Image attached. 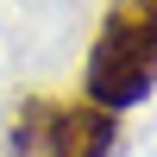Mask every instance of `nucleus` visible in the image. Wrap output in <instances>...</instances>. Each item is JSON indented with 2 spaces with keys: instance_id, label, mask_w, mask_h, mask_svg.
I'll use <instances>...</instances> for the list:
<instances>
[{
  "instance_id": "nucleus-1",
  "label": "nucleus",
  "mask_w": 157,
  "mask_h": 157,
  "mask_svg": "<svg viewBox=\"0 0 157 157\" xmlns=\"http://www.w3.org/2000/svg\"><path fill=\"white\" fill-rule=\"evenodd\" d=\"M151 82H157V6L151 0H113L94 50H88L82 101L120 113L132 101H145Z\"/></svg>"
},
{
  "instance_id": "nucleus-2",
  "label": "nucleus",
  "mask_w": 157,
  "mask_h": 157,
  "mask_svg": "<svg viewBox=\"0 0 157 157\" xmlns=\"http://www.w3.org/2000/svg\"><path fill=\"white\" fill-rule=\"evenodd\" d=\"M120 138V120L94 101H32L19 120V151L44 157H107Z\"/></svg>"
},
{
  "instance_id": "nucleus-3",
  "label": "nucleus",
  "mask_w": 157,
  "mask_h": 157,
  "mask_svg": "<svg viewBox=\"0 0 157 157\" xmlns=\"http://www.w3.org/2000/svg\"><path fill=\"white\" fill-rule=\"evenodd\" d=\"M151 6H157V0H151Z\"/></svg>"
}]
</instances>
